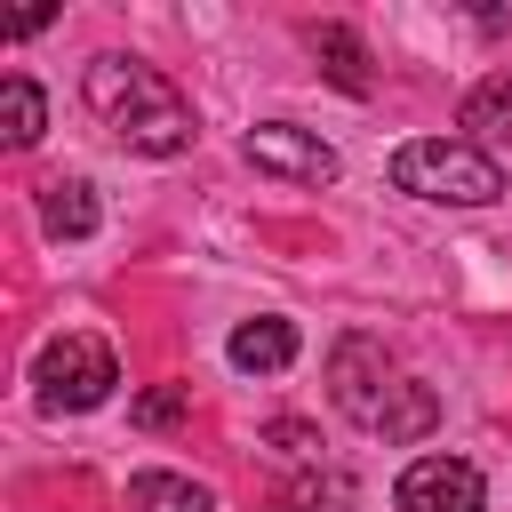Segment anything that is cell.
I'll return each instance as SVG.
<instances>
[{
	"mask_svg": "<svg viewBox=\"0 0 512 512\" xmlns=\"http://www.w3.org/2000/svg\"><path fill=\"white\" fill-rule=\"evenodd\" d=\"M80 96H88V112H96L128 152H144V160H176V152L192 144V104H184L152 64H136V56H96L88 80H80Z\"/></svg>",
	"mask_w": 512,
	"mask_h": 512,
	"instance_id": "obj_1",
	"label": "cell"
},
{
	"mask_svg": "<svg viewBox=\"0 0 512 512\" xmlns=\"http://www.w3.org/2000/svg\"><path fill=\"white\" fill-rule=\"evenodd\" d=\"M328 392H336V408H344L360 432H384V440H424V432L440 424L432 384L400 376L376 336H336V352H328Z\"/></svg>",
	"mask_w": 512,
	"mask_h": 512,
	"instance_id": "obj_2",
	"label": "cell"
},
{
	"mask_svg": "<svg viewBox=\"0 0 512 512\" xmlns=\"http://www.w3.org/2000/svg\"><path fill=\"white\" fill-rule=\"evenodd\" d=\"M392 184L416 192V200H448V208L504 200V168L480 144H464V136H416V144H400L392 152Z\"/></svg>",
	"mask_w": 512,
	"mask_h": 512,
	"instance_id": "obj_3",
	"label": "cell"
},
{
	"mask_svg": "<svg viewBox=\"0 0 512 512\" xmlns=\"http://www.w3.org/2000/svg\"><path fill=\"white\" fill-rule=\"evenodd\" d=\"M112 384H120V360H112V344L104 336H48L40 344V360H32V400L48 408V416H88V408H104L112 400Z\"/></svg>",
	"mask_w": 512,
	"mask_h": 512,
	"instance_id": "obj_4",
	"label": "cell"
},
{
	"mask_svg": "<svg viewBox=\"0 0 512 512\" xmlns=\"http://www.w3.org/2000/svg\"><path fill=\"white\" fill-rule=\"evenodd\" d=\"M392 504H400V512H480V504H488V480H480L472 456H416V464L400 472Z\"/></svg>",
	"mask_w": 512,
	"mask_h": 512,
	"instance_id": "obj_5",
	"label": "cell"
},
{
	"mask_svg": "<svg viewBox=\"0 0 512 512\" xmlns=\"http://www.w3.org/2000/svg\"><path fill=\"white\" fill-rule=\"evenodd\" d=\"M248 160L280 184H336V144H320L296 120H256L248 128Z\"/></svg>",
	"mask_w": 512,
	"mask_h": 512,
	"instance_id": "obj_6",
	"label": "cell"
},
{
	"mask_svg": "<svg viewBox=\"0 0 512 512\" xmlns=\"http://www.w3.org/2000/svg\"><path fill=\"white\" fill-rule=\"evenodd\" d=\"M224 352H232V368H240V376H280V368L296 360V320H280V312H264V320H240Z\"/></svg>",
	"mask_w": 512,
	"mask_h": 512,
	"instance_id": "obj_7",
	"label": "cell"
},
{
	"mask_svg": "<svg viewBox=\"0 0 512 512\" xmlns=\"http://www.w3.org/2000/svg\"><path fill=\"white\" fill-rule=\"evenodd\" d=\"M40 224L56 240H88L96 232V184L88 176H48L40 184Z\"/></svg>",
	"mask_w": 512,
	"mask_h": 512,
	"instance_id": "obj_8",
	"label": "cell"
},
{
	"mask_svg": "<svg viewBox=\"0 0 512 512\" xmlns=\"http://www.w3.org/2000/svg\"><path fill=\"white\" fill-rule=\"evenodd\" d=\"M40 128H48V96H40L24 72H8V80H0V144H8V152H32Z\"/></svg>",
	"mask_w": 512,
	"mask_h": 512,
	"instance_id": "obj_9",
	"label": "cell"
},
{
	"mask_svg": "<svg viewBox=\"0 0 512 512\" xmlns=\"http://www.w3.org/2000/svg\"><path fill=\"white\" fill-rule=\"evenodd\" d=\"M128 512H216V496L184 472H136L128 480Z\"/></svg>",
	"mask_w": 512,
	"mask_h": 512,
	"instance_id": "obj_10",
	"label": "cell"
},
{
	"mask_svg": "<svg viewBox=\"0 0 512 512\" xmlns=\"http://www.w3.org/2000/svg\"><path fill=\"white\" fill-rule=\"evenodd\" d=\"M312 56L328 64V80H336L344 96H368V48H360L352 24H320V32H312Z\"/></svg>",
	"mask_w": 512,
	"mask_h": 512,
	"instance_id": "obj_11",
	"label": "cell"
},
{
	"mask_svg": "<svg viewBox=\"0 0 512 512\" xmlns=\"http://www.w3.org/2000/svg\"><path fill=\"white\" fill-rule=\"evenodd\" d=\"M272 512H352V472H336V464L320 472V464H312V472H296V480L272 496Z\"/></svg>",
	"mask_w": 512,
	"mask_h": 512,
	"instance_id": "obj_12",
	"label": "cell"
},
{
	"mask_svg": "<svg viewBox=\"0 0 512 512\" xmlns=\"http://www.w3.org/2000/svg\"><path fill=\"white\" fill-rule=\"evenodd\" d=\"M472 136H512V72H488L472 96H464V112H456Z\"/></svg>",
	"mask_w": 512,
	"mask_h": 512,
	"instance_id": "obj_13",
	"label": "cell"
},
{
	"mask_svg": "<svg viewBox=\"0 0 512 512\" xmlns=\"http://www.w3.org/2000/svg\"><path fill=\"white\" fill-rule=\"evenodd\" d=\"M264 448H272V456H288L296 472H312V464H320V432H312L304 416H272V424H264Z\"/></svg>",
	"mask_w": 512,
	"mask_h": 512,
	"instance_id": "obj_14",
	"label": "cell"
},
{
	"mask_svg": "<svg viewBox=\"0 0 512 512\" xmlns=\"http://www.w3.org/2000/svg\"><path fill=\"white\" fill-rule=\"evenodd\" d=\"M128 416H136L144 432H168V424H184V416H192V384H160V392H144Z\"/></svg>",
	"mask_w": 512,
	"mask_h": 512,
	"instance_id": "obj_15",
	"label": "cell"
}]
</instances>
